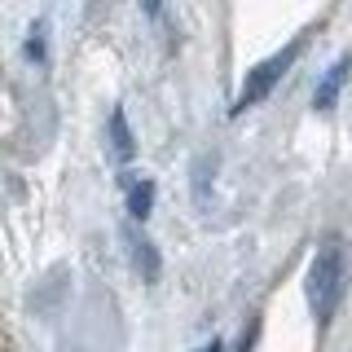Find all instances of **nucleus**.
Returning a JSON list of instances; mask_svg holds the SVG:
<instances>
[{"label": "nucleus", "instance_id": "nucleus-7", "mask_svg": "<svg viewBox=\"0 0 352 352\" xmlns=\"http://www.w3.org/2000/svg\"><path fill=\"white\" fill-rule=\"evenodd\" d=\"M256 339H260V322H251L247 335H242V344H238V352H251V348H256Z\"/></svg>", "mask_w": 352, "mask_h": 352}, {"label": "nucleus", "instance_id": "nucleus-2", "mask_svg": "<svg viewBox=\"0 0 352 352\" xmlns=\"http://www.w3.org/2000/svg\"><path fill=\"white\" fill-rule=\"evenodd\" d=\"M300 49H304V36L295 40V44H286V49H278L273 58H264V62L256 66V71L247 75V84H242V93H238V102L229 106V110H234V115H242V110H251L256 102H264V97H269L273 88H278L282 71H286V66H291L295 58H300Z\"/></svg>", "mask_w": 352, "mask_h": 352}, {"label": "nucleus", "instance_id": "nucleus-8", "mask_svg": "<svg viewBox=\"0 0 352 352\" xmlns=\"http://www.w3.org/2000/svg\"><path fill=\"white\" fill-rule=\"evenodd\" d=\"M207 352H225V344H220V339H216V344H207Z\"/></svg>", "mask_w": 352, "mask_h": 352}, {"label": "nucleus", "instance_id": "nucleus-5", "mask_svg": "<svg viewBox=\"0 0 352 352\" xmlns=\"http://www.w3.org/2000/svg\"><path fill=\"white\" fill-rule=\"evenodd\" d=\"M150 207H154V181H137L128 190V212H132V220H146Z\"/></svg>", "mask_w": 352, "mask_h": 352}, {"label": "nucleus", "instance_id": "nucleus-4", "mask_svg": "<svg viewBox=\"0 0 352 352\" xmlns=\"http://www.w3.org/2000/svg\"><path fill=\"white\" fill-rule=\"evenodd\" d=\"M110 146H115L119 159H132V154H137V146H132V132H128V119H124V110H115V115H110Z\"/></svg>", "mask_w": 352, "mask_h": 352}, {"label": "nucleus", "instance_id": "nucleus-6", "mask_svg": "<svg viewBox=\"0 0 352 352\" xmlns=\"http://www.w3.org/2000/svg\"><path fill=\"white\" fill-rule=\"evenodd\" d=\"M137 264L146 282H159V251H154V242H137Z\"/></svg>", "mask_w": 352, "mask_h": 352}, {"label": "nucleus", "instance_id": "nucleus-1", "mask_svg": "<svg viewBox=\"0 0 352 352\" xmlns=\"http://www.w3.org/2000/svg\"><path fill=\"white\" fill-rule=\"evenodd\" d=\"M304 295H308V308H313L317 326H330L339 308V295H344V247L335 238L322 242V251L313 256V269L304 278Z\"/></svg>", "mask_w": 352, "mask_h": 352}, {"label": "nucleus", "instance_id": "nucleus-3", "mask_svg": "<svg viewBox=\"0 0 352 352\" xmlns=\"http://www.w3.org/2000/svg\"><path fill=\"white\" fill-rule=\"evenodd\" d=\"M348 71H352V58H339L335 66H330V75L322 80V88H317V97H313V106H317V110H330V106H335L339 88L348 84Z\"/></svg>", "mask_w": 352, "mask_h": 352}]
</instances>
